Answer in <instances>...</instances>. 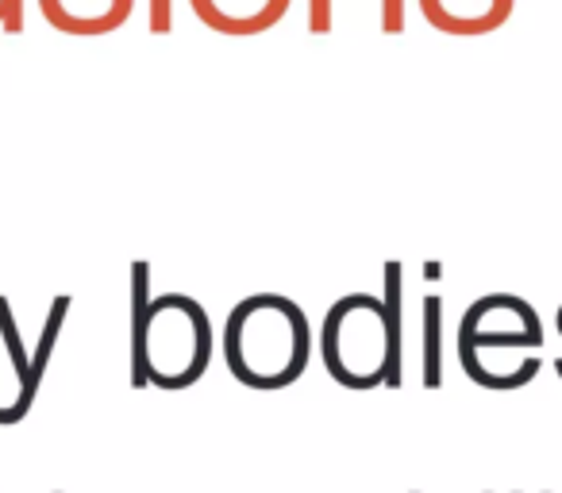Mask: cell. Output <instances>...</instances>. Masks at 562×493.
Wrapping results in <instances>:
<instances>
[{"mask_svg":"<svg viewBox=\"0 0 562 493\" xmlns=\"http://www.w3.org/2000/svg\"><path fill=\"white\" fill-rule=\"evenodd\" d=\"M321 359L347 390L401 382V262H385V298L347 293L328 309Z\"/></svg>","mask_w":562,"mask_h":493,"instance_id":"obj_1","label":"cell"},{"mask_svg":"<svg viewBox=\"0 0 562 493\" xmlns=\"http://www.w3.org/2000/svg\"><path fill=\"white\" fill-rule=\"evenodd\" d=\"M224 362L250 390H285L308 367L313 328L305 309L285 293H250L224 321Z\"/></svg>","mask_w":562,"mask_h":493,"instance_id":"obj_2","label":"cell"},{"mask_svg":"<svg viewBox=\"0 0 562 493\" xmlns=\"http://www.w3.org/2000/svg\"><path fill=\"white\" fill-rule=\"evenodd\" d=\"M212 362V321L189 293H162L150 301L147 378L158 390H189Z\"/></svg>","mask_w":562,"mask_h":493,"instance_id":"obj_3","label":"cell"},{"mask_svg":"<svg viewBox=\"0 0 562 493\" xmlns=\"http://www.w3.org/2000/svg\"><path fill=\"white\" fill-rule=\"evenodd\" d=\"M70 305H74L70 293L50 301V313H47V321H43L40 344L27 351L24 339H20L9 298L0 293V336H4V347H9L12 374H16V397H12V405H0V424L24 421L27 408L35 405V393H40L43 374H47V367H50V355H55V344H58V336H63V324H66V316H70Z\"/></svg>","mask_w":562,"mask_h":493,"instance_id":"obj_4","label":"cell"},{"mask_svg":"<svg viewBox=\"0 0 562 493\" xmlns=\"http://www.w3.org/2000/svg\"><path fill=\"white\" fill-rule=\"evenodd\" d=\"M189 9L216 35H262L285 20L293 0H189Z\"/></svg>","mask_w":562,"mask_h":493,"instance_id":"obj_5","label":"cell"},{"mask_svg":"<svg viewBox=\"0 0 562 493\" xmlns=\"http://www.w3.org/2000/svg\"><path fill=\"white\" fill-rule=\"evenodd\" d=\"M150 262H132V385L147 390V328H150Z\"/></svg>","mask_w":562,"mask_h":493,"instance_id":"obj_6","label":"cell"},{"mask_svg":"<svg viewBox=\"0 0 562 493\" xmlns=\"http://www.w3.org/2000/svg\"><path fill=\"white\" fill-rule=\"evenodd\" d=\"M424 382L439 385V298L424 301Z\"/></svg>","mask_w":562,"mask_h":493,"instance_id":"obj_7","label":"cell"},{"mask_svg":"<svg viewBox=\"0 0 562 493\" xmlns=\"http://www.w3.org/2000/svg\"><path fill=\"white\" fill-rule=\"evenodd\" d=\"M336 27V0H308V32L328 35Z\"/></svg>","mask_w":562,"mask_h":493,"instance_id":"obj_8","label":"cell"},{"mask_svg":"<svg viewBox=\"0 0 562 493\" xmlns=\"http://www.w3.org/2000/svg\"><path fill=\"white\" fill-rule=\"evenodd\" d=\"M104 9V20H109V32H120V27L132 20L135 12V0H97Z\"/></svg>","mask_w":562,"mask_h":493,"instance_id":"obj_9","label":"cell"},{"mask_svg":"<svg viewBox=\"0 0 562 493\" xmlns=\"http://www.w3.org/2000/svg\"><path fill=\"white\" fill-rule=\"evenodd\" d=\"M382 32L385 35L405 32V0H382Z\"/></svg>","mask_w":562,"mask_h":493,"instance_id":"obj_10","label":"cell"},{"mask_svg":"<svg viewBox=\"0 0 562 493\" xmlns=\"http://www.w3.org/2000/svg\"><path fill=\"white\" fill-rule=\"evenodd\" d=\"M150 35H166L173 27V0H150Z\"/></svg>","mask_w":562,"mask_h":493,"instance_id":"obj_11","label":"cell"},{"mask_svg":"<svg viewBox=\"0 0 562 493\" xmlns=\"http://www.w3.org/2000/svg\"><path fill=\"white\" fill-rule=\"evenodd\" d=\"M4 32L9 35L24 32V0H4Z\"/></svg>","mask_w":562,"mask_h":493,"instance_id":"obj_12","label":"cell"}]
</instances>
